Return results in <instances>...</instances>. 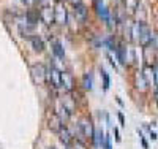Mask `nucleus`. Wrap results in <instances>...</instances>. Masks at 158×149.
Masks as SVG:
<instances>
[{
    "label": "nucleus",
    "mask_w": 158,
    "mask_h": 149,
    "mask_svg": "<svg viewBox=\"0 0 158 149\" xmlns=\"http://www.w3.org/2000/svg\"><path fill=\"white\" fill-rule=\"evenodd\" d=\"M30 75H32L33 83L38 84V86H41V84H44V81L48 78V70L44 68L43 64H33L30 67Z\"/></svg>",
    "instance_id": "1"
},
{
    "label": "nucleus",
    "mask_w": 158,
    "mask_h": 149,
    "mask_svg": "<svg viewBox=\"0 0 158 149\" xmlns=\"http://www.w3.org/2000/svg\"><path fill=\"white\" fill-rule=\"evenodd\" d=\"M48 78L51 81V84L54 86L56 89H60L62 87V72L57 68L56 65H51L48 68Z\"/></svg>",
    "instance_id": "2"
},
{
    "label": "nucleus",
    "mask_w": 158,
    "mask_h": 149,
    "mask_svg": "<svg viewBox=\"0 0 158 149\" xmlns=\"http://www.w3.org/2000/svg\"><path fill=\"white\" fill-rule=\"evenodd\" d=\"M95 8H97L98 16H100L103 21L111 22V13H109L108 7L104 5V2H103V0H95Z\"/></svg>",
    "instance_id": "3"
},
{
    "label": "nucleus",
    "mask_w": 158,
    "mask_h": 149,
    "mask_svg": "<svg viewBox=\"0 0 158 149\" xmlns=\"http://www.w3.org/2000/svg\"><path fill=\"white\" fill-rule=\"evenodd\" d=\"M79 127H81V132L85 138H94L95 135V130H94V125L89 119H81L79 121Z\"/></svg>",
    "instance_id": "4"
},
{
    "label": "nucleus",
    "mask_w": 158,
    "mask_h": 149,
    "mask_svg": "<svg viewBox=\"0 0 158 149\" xmlns=\"http://www.w3.org/2000/svg\"><path fill=\"white\" fill-rule=\"evenodd\" d=\"M54 15H56V22L57 24H67V10H65L63 3L57 2L54 8Z\"/></svg>",
    "instance_id": "5"
},
{
    "label": "nucleus",
    "mask_w": 158,
    "mask_h": 149,
    "mask_svg": "<svg viewBox=\"0 0 158 149\" xmlns=\"http://www.w3.org/2000/svg\"><path fill=\"white\" fill-rule=\"evenodd\" d=\"M40 19H41L44 24H51L56 21V15H54V10L49 8V7H44L41 8V11H40Z\"/></svg>",
    "instance_id": "6"
},
{
    "label": "nucleus",
    "mask_w": 158,
    "mask_h": 149,
    "mask_svg": "<svg viewBox=\"0 0 158 149\" xmlns=\"http://www.w3.org/2000/svg\"><path fill=\"white\" fill-rule=\"evenodd\" d=\"M87 15H89V11H87V8H85L81 2L74 5V16H76V19H79L81 22H84V21L87 19Z\"/></svg>",
    "instance_id": "7"
},
{
    "label": "nucleus",
    "mask_w": 158,
    "mask_h": 149,
    "mask_svg": "<svg viewBox=\"0 0 158 149\" xmlns=\"http://www.w3.org/2000/svg\"><path fill=\"white\" fill-rule=\"evenodd\" d=\"M59 138H60V141H62L65 146H70V143H71V140H73L71 130L67 129V127H62L60 132H59Z\"/></svg>",
    "instance_id": "8"
},
{
    "label": "nucleus",
    "mask_w": 158,
    "mask_h": 149,
    "mask_svg": "<svg viewBox=\"0 0 158 149\" xmlns=\"http://www.w3.org/2000/svg\"><path fill=\"white\" fill-rule=\"evenodd\" d=\"M56 114L62 119V122H67L71 113L67 110V108H65V105H63V103H59V105L56 106Z\"/></svg>",
    "instance_id": "9"
},
{
    "label": "nucleus",
    "mask_w": 158,
    "mask_h": 149,
    "mask_svg": "<svg viewBox=\"0 0 158 149\" xmlns=\"http://www.w3.org/2000/svg\"><path fill=\"white\" fill-rule=\"evenodd\" d=\"M62 127H63L62 119H60L57 114H52V116L49 117V129H51V130H56V132H60Z\"/></svg>",
    "instance_id": "10"
},
{
    "label": "nucleus",
    "mask_w": 158,
    "mask_h": 149,
    "mask_svg": "<svg viewBox=\"0 0 158 149\" xmlns=\"http://www.w3.org/2000/svg\"><path fill=\"white\" fill-rule=\"evenodd\" d=\"M62 87L68 92L73 89V76L67 72H62Z\"/></svg>",
    "instance_id": "11"
},
{
    "label": "nucleus",
    "mask_w": 158,
    "mask_h": 149,
    "mask_svg": "<svg viewBox=\"0 0 158 149\" xmlns=\"http://www.w3.org/2000/svg\"><path fill=\"white\" fill-rule=\"evenodd\" d=\"M82 86H84V89L92 90V87H94V73H92V72L84 73V76H82Z\"/></svg>",
    "instance_id": "12"
},
{
    "label": "nucleus",
    "mask_w": 158,
    "mask_h": 149,
    "mask_svg": "<svg viewBox=\"0 0 158 149\" xmlns=\"http://www.w3.org/2000/svg\"><path fill=\"white\" fill-rule=\"evenodd\" d=\"M30 43H32L33 51H36V52H41L44 49V43H43V40L40 38V37H32L30 38Z\"/></svg>",
    "instance_id": "13"
},
{
    "label": "nucleus",
    "mask_w": 158,
    "mask_h": 149,
    "mask_svg": "<svg viewBox=\"0 0 158 149\" xmlns=\"http://www.w3.org/2000/svg\"><path fill=\"white\" fill-rule=\"evenodd\" d=\"M94 138H95V144L98 147H104V143H106V135L103 133V130H97L95 135H94Z\"/></svg>",
    "instance_id": "14"
},
{
    "label": "nucleus",
    "mask_w": 158,
    "mask_h": 149,
    "mask_svg": "<svg viewBox=\"0 0 158 149\" xmlns=\"http://www.w3.org/2000/svg\"><path fill=\"white\" fill-rule=\"evenodd\" d=\"M52 51H54V54H56L59 59H63L65 51H63V46H62L60 42H56V43H54V46H52Z\"/></svg>",
    "instance_id": "15"
},
{
    "label": "nucleus",
    "mask_w": 158,
    "mask_h": 149,
    "mask_svg": "<svg viewBox=\"0 0 158 149\" xmlns=\"http://www.w3.org/2000/svg\"><path fill=\"white\" fill-rule=\"evenodd\" d=\"M147 84H149V83H147V79L144 78V75H142V73H139V75L136 76V87H138V89H141V90H144Z\"/></svg>",
    "instance_id": "16"
},
{
    "label": "nucleus",
    "mask_w": 158,
    "mask_h": 149,
    "mask_svg": "<svg viewBox=\"0 0 158 149\" xmlns=\"http://www.w3.org/2000/svg\"><path fill=\"white\" fill-rule=\"evenodd\" d=\"M100 72H101V78H103V89H104V90H108V89H109V86H111L109 75H108V72L104 70V68H101Z\"/></svg>",
    "instance_id": "17"
},
{
    "label": "nucleus",
    "mask_w": 158,
    "mask_h": 149,
    "mask_svg": "<svg viewBox=\"0 0 158 149\" xmlns=\"http://www.w3.org/2000/svg\"><path fill=\"white\" fill-rule=\"evenodd\" d=\"M125 51H127V48H125V46H118V48L115 49V52H117V57H118V62H120V64H127Z\"/></svg>",
    "instance_id": "18"
},
{
    "label": "nucleus",
    "mask_w": 158,
    "mask_h": 149,
    "mask_svg": "<svg viewBox=\"0 0 158 149\" xmlns=\"http://www.w3.org/2000/svg\"><path fill=\"white\" fill-rule=\"evenodd\" d=\"M25 21H27L29 24H36L38 22V13H36V15H35V13L33 11H27V15H25Z\"/></svg>",
    "instance_id": "19"
},
{
    "label": "nucleus",
    "mask_w": 158,
    "mask_h": 149,
    "mask_svg": "<svg viewBox=\"0 0 158 149\" xmlns=\"http://www.w3.org/2000/svg\"><path fill=\"white\" fill-rule=\"evenodd\" d=\"M138 133H139V138H141V143H142V147H144V149H147L149 146H147V141H146V138H144V137H142V132H141V130H138Z\"/></svg>",
    "instance_id": "20"
},
{
    "label": "nucleus",
    "mask_w": 158,
    "mask_h": 149,
    "mask_svg": "<svg viewBox=\"0 0 158 149\" xmlns=\"http://www.w3.org/2000/svg\"><path fill=\"white\" fill-rule=\"evenodd\" d=\"M117 117H118V121H120V125L125 127L127 124H125V117H123V114H122V113H117Z\"/></svg>",
    "instance_id": "21"
},
{
    "label": "nucleus",
    "mask_w": 158,
    "mask_h": 149,
    "mask_svg": "<svg viewBox=\"0 0 158 149\" xmlns=\"http://www.w3.org/2000/svg\"><path fill=\"white\" fill-rule=\"evenodd\" d=\"M70 149H85V147H84L82 141H76V146L74 147H70Z\"/></svg>",
    "instance_id": "22"
},
{
    "label": "nucleus",
    "mask_w": 158,
    "mask_h": 149,
    "mask_svg": "<svg viewBox=\"0 0 158 149\" xmlns=\"http://www.w3.org/2000/svg\"><path fill=\"white\" fill-rule=\"evenodd\" d=\"M114 135H115V141H120V133H118V129H114Z\"/></svg>",
    "instance_id": "23"
},
{
    "label": "nucleus",
    "mask_w": 158,
    "mask_h": 149,
    "mask_svg": "<svg viewBox=\"0 0 158 149\" xmlns=\"http://www.w3.org/2000/svg\"><path fill=\"white\" fill-rule=\"evenodd\" d=\"M22 2H24V3H27V5H32L35 0H22Z\"/></svg>",
    "instance_id": "24"
},
{
    "label": "nucleus",
    "mask_w": 158,
    "mask_h": 149,
    "mask_svg": "<svg viewBox=\"0 0 158 149\" xmlns=\"http://www.w3.org/2000/svg\"><path fill=\"white\" fill-rule=\"evenodd\" d=\"M71 2H73V3L76 5V3H79V0H71Z\"/></svg>",
    "instance_id": "25"
},
{
    "label": "nucleus",
    "mask_w": 158,
    "mask_h": 149,
    "mask_svg": "<svg viewBox=\"0 0 158 149\" xmlns=\"http://www.w3.org/2000/svg\"><path fill=\"white\" fill-rule=\"evenodd\" d=\"M49 149H56V147H49Z\"/></svg>",
    "instance_id": "26"
}]
</instances>
